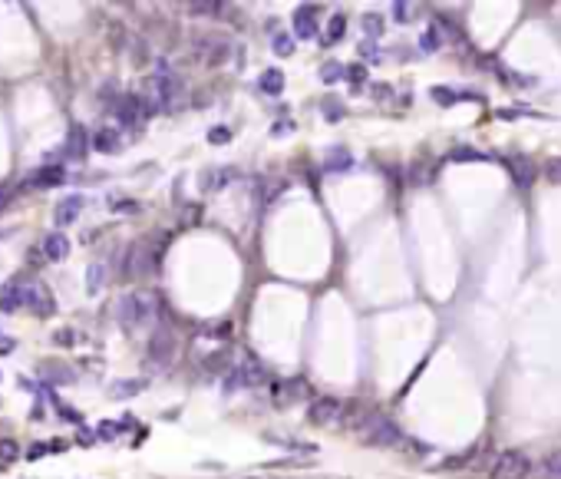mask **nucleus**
Here are the masks:
<instances>
[{"label":"nucleus","instance_id":"nucleus-1","mask_svg":"<svg viewBox=\"0 0 561 479\" xmlns=\"http://www.w3.org/2000/svg\"><path fill=\"white\" fill-rule=\"evenodd\" d=\"M354 430L363 436V443H370V447H399L403 443V430L389 416L377 414V410H367L356 420Z\"/></svg>","mask_w":561,"mask_h":479},{"label":"nucleus","instance_id":"nucleus-2","mask_svg":"<svg viewBox=\"0 0 561 479\" xmlns=\"http://www.w3.org/2000/svg\"><path fill=\"white\" fill-rule=\"evenodd\" d=\"M192 56L208 70L225 66V60L231 56V40L221 33H198V37H192Z\"/></svg>","mask_w":561,"mask_h":479},{"label":"nucleus","instance_id":"nucleus-3","mask_svg":"<svg viewBox=\"0 0 561 479\" xmlns=\"http://www.w3.org/2000/svg\"><path fill=\"white\" fill-rule=\"evenodd\" d=\"M116 314H119V321H122L126 327L149 324L152 317H155V298H152L149 291H132V294H126V298L119 301Z\"/></svg>","mask_w":561,"mask_h":479},{"label":"nucleus","instance_id":"nucleus-4","mask_svg":"<svg viewBox=\"0 0 561 479\" xmlns=\"http://www.w3.org/2000/svg\"><path fill=\"white\" fill-rule=\"evenodd\" d=\"M531 476V456L522 449H505L492 463V479H529Z\"/></svg>","mask_w":561,"mask_h":479},{"label":"nucleus","instance_id":"nucleus-5","mask_svg":"<svg viewBox=\"0 0 561 479\" xmlns=\"http://www.w3.org/2000/svg\"><path fill=\"white\" fill-rule=\"evenodd\" d=\"M155 255H159V251L152 248L149 241H136V245L126 251V262H122L126 278H146V274H152L155 272Z\"/></svg>","mask_w":561,"mask_h":479},{"label":"nucleus","instance_id":"nucleus-6","mask_svg":"<svg viewBox=\"0 0 561 479\" xmlns=\"http://www.w3.org/2000/svg\"><path fill=\"white\" fill-rule=\"evenodd\" d=\"M261 383H268V371L254 357H245L235 371L228 373V390H251V387H261Z\"/></svg>","mask_w":561,"mask_h":479},{"label":"nucleus","instance_id":"nucleus-7","mask_svg":"<svg viewBox=\"0 0 561 479\" xmlns=\"http://www.w3.org/2000/svg\"><path fill=\"white\" fill-rule=\"evenodd\" d=\"M175 347H179V344H175V334L169 331V327H159V331L149 338V350H146V354H149V364L155 367V371L169 367V364L175 360Z\"/></svg>","mask_w":561,"mask_h":479},{"label":"nucleus","instance_id":"nucleus-8","mask_svg":"<svg viewBox=\"0 0 561 479\" xmlns=\"http://www.w3.org/2000/svg\"><path fill=\"white\" fill-rule=\"evenodd\" d=\"M347 416V403H340L337 397H321L311 403V423L314 426H334Z\"/></svg>","mask_w":561,"mask_h":479},{"label":"nucleus","instance_id":"nucleus-9","mask_svg":"<svg viewBox=\"0 0 561 479\" xmlns=\"http://www.w3.org/2000/svg\"><path fill=\"white\" fill-rule=\"evenodd\" d=\"M294 23V37H301V40H311L314 33H317V7H311V4H304V7H297L291 17Z\"/></svg>","mask_w":561,"mask_h":479},{"label":"nucleus","instance_id":"nucleus-10","mask_svg":"<svg viewBox=\"0 0 561 479\" xmlns=\"http://www.w3.org/2000/svg\"><path fill=\"white\" fill-rule=\"evenodd\" d=\"M27 294H30V284L23 281V278L11 281L0 291V311H17V307H23L27 305Z\"/></svg>","mask_w":561,"mask_h":479},{"label":"nucleus","instance_id":"nucleus-11","mask_svg":"<svg viewBox=\"0 0 561 479\" xmlns=\"http://www.w3.org/2000/svg\"><path fill=\"white\" fill-rule=\"evenodd\" d=\"M89 149H93V139L86 136V129H83V126H73V129H70V136H66V159L83 162Z\"/></svg>","mask_w":561,"mask_h":479},{"label":"nucleus","instance_id":"nucleus-12","mask_svg":"<svg viewBox=\"0 0 561 479\" xmlns=\"http://www.w3.org/2000/svg\"><path fill=\"white\" fill-rule=\"evenodd\" d=\"M63 179H66L63 165H44V169H37V172L23 182V189H53V186H60Z\"/></svg>","mask_w":561,"mask_h":479},{"label":"nucleus","instance_id":"nucleus-13","mask_svg":"<svg viewBox=\"0 0 561 479\" xmlns=\"http://www.w3.org/2000/svg\"><path fill=\"white\" fill-rule=\"evenodd\" d=\"M347 169H354V155H350V149H347V146H330V149L324 153V172L340 175V172H347Z\"/></svg>","mask_w":561,"mask_h":479},{"label":"nucleus","instance_id":"nucleus-14","mask_svg":"<svg viewBox=\"0 0 561 479\" xmlns=\"http://www.w3.org/2000/svg\"><path fill=\"white\" fill-rule=\"evenodd\" d=\"M508 169H512V179H515L522 189H529L531 182H535V165H531L529 155H522V153L508 155Z\"/></svg>","mask_w":561,"mask_h":479},{"label":"nucleus","instance_id":"nucleus-15","mask_svg":"<svg viewBox=\"0 0 561 479\" xmlns=\"http://www.w3.org/2000/svg\"><path fill=\"white\" fill-rule=\"evenodd\" d=\"M27 305L37 311V314H44V317H50L53 314V294H50V288L46 284H30V294H27Z\"/></svg>","mask_w":561,"mask_h":479},{"label":"nucleus","instance_id":"nucleus-16","mask_svg":"<svg viewBox=\"0 0 561 479\" xmlns=\"http://www.w3.org/2000/svg\"><path fill=\"white\" fill-rule=\"evenodd\" d=\"M44 255L50 262H63L66 255H70V238H66L63 231H50L44 238Z\"/></svg>","mask_w":561,"mask_h":479},{"label":"nucleus","instance_id":"nucleus-17","mask_svg":"<svg viewBox=\"0 0 561 479\" xmlns=\"http://www.w3.org/2000/svg\"><path fill=\"white\" fill-rule=\"evenodd\" d=\"M79 212H83V196H70L56 205L53 218H56V225H73L76 218H79Z\"/></svg>","mask_w":561,"mask_h":479},{"label":"nucleus","instance_id":"nucleus-18","mask_svg":"<svg viewBox=\"0 0 561 479\" xmlns=\"http://www.w3.org/2000/svg\"><path fill=\"white\" fill-rule=\"evenodd\" d=\"M258 87L268 93V96H280L284 93V73H280L278 66H271V70H264L258 79Z\"/></svg>","mask_w":561,"mask_h":479},{"label":"nucleus","instance_id":"nucleus-19","mask_svg":"<svg viewBox=\"0 0 561 479\" xmlns=\"http://www.w3.org/2000/svg\"><path fill=\"white\" fill-rule=\"evenodd\" d=\"M347 33V13H330V20H327V33H324V44H337V40H344Z\"/></svg>","mask_w":561,"mask_h":479},{"label":"nucleus","instance_id":"nucleus-20","mask_svg":"<svg viewBox=\"0 0 561 479\" xmlns=\"http://www.w3.org/2000/svg\"><path fill=\"white\" fill-rule=\"evenodd\" d=\"M420 50H423V53H436V50H443V33H439V27H436V23H430V27L423 30Z\"/></svg>","mask_w":561,"mask_h":479},{"label":"nucleus","instance_id":"nucleus-21","mask_svg":"<svg viewBox=\"0 0 561 479\" xmlns=\"http://www.w3.org/2000/svg\"><path fill=\"white\" fill-rule=\"evenodd\" d=\"M93 149H96V153H119V132L99 129L96 136H93Z\"/></svg>","mask_w":561,"mask_h":479},{"label":"nucleus","instance_id":"nucleus-22","mask_svg":"<svg viewBox=\"0 0 561 479\" xmlns=\"http://www.w3.org/2000/svg\"><path fill=\"white\" fill-rule=\"evenodd\" d=\"M235 175H238L235 169H212V172L202 179V189H205V192H212V189H221V186H228Z\"/></svg>","mask_w":561,"mask_h":479},{"label":"nucleus","instance_id":"nucleus-23","mask_svg":"<svg viewBox=\"0 0 561 479\" xmlns=\"http://www.w3.org/2000/svg\"><path fill=\"white\" fill-rule=\"evenodd\" d=\"M103 284H106V264H89V272H86V291L96 294Z\"/></svg>","mask_w":561,"mask_h":479},{"label":"nucleus","instance_id":"nucleus-24","mask_svg":"<svg viewBox=\"0 0 561 479\" xmlns=\"http://www.w3.org/2000/svg\"><path fill=\"white\" fill-rule=\"evenodd\" d=\"M541 476L545 479H561V449L558 453H548L541 459Z\"/></svg>","mask_w":561,"mask_h":479},{"label":"nucleus","instance_id":"nucleus-25","mask_svg":"<svg viewBox=\"0 0 561 479\" xmlns=\"http://www.w3.org/2000/svg\"><path fill=\"white\" fill-rule=\"evenodd\" d=\"M142 387H146L142 381H119L109 393H112L116 400H122V397H136V393H142Z\"/></svg>","mask_w":561,"mask_h":479},{"label":"nucleus","instance_id":"nucleus-26","mask_svg":"<svg viewBox=\"0 0 561 479\" xmlns=\"http://www.w3.org/2000/svg\"><path fill=\"white\" fill-rule=\"evenodd\" d=\"M218 11H221V4H215V0H202V4H188V13H192V17H215Z\"/></svg>","mask_w":561,"mask_h":479},{"label":"nucleus","instance_id":"nucleus-27","mask_svg":"<svg viewBox=\"0 0 561 479\" xmlns=\"http://www.w3.org/2000/svg\"><path fill=\"white\" fill-rule=\"evenodd\" d=\"M449 159H453V162H482V159H486V155L479 153V149H453V153H449Z\"/></svg>","mask_w":561,"mask_h":479},{"label":"nucleus","instance_id":"nucleus-28","mask_svg":"<svg viewBox=\"0 0 561 479\" xmlns=\"http://www.w3.org/2000/svg\"><path fill=\"white\" fill-rule=\"evenodd\" d=\"M228 364H231V360H228V350H215V354H208V360H205L208 371H225Z\"/></svg>","mask_w":561,"mask_h":479},{"label":"nucleus","instance_id":"nucleus-29","mask_svg":"<svg viewBox=\"0 0 561 479\" xmlns=\"http://www.w3.org/2000/svg\"><path fill=\"white\" fill-rule=\"evenodd\" d=\"M274 53H278V56H291L294 53V44H291V37H288V33H278V37H274Z\"/></svg>","mask_w":561,"mask_h":479},{"label":"nucleus","instance_id":"nucleus-30","mask_svg":"<svg viewBox=\"0 0 561 479\" xmlns=\"http://www.w3.org/2000/svg\"><path fill=\"white\" fill-rule=\"evenodd\" d=\"M363 30L380 37V33H383V17H380V13H367V17H363Z\"/></svg>","mask_w":561,"mask_h":479},{"label":"nucleus","instance_id":"nucleus-31","mask_svg":"<svg viewBox=\"0 0 561 479\" xmlns=\"http://www.w3.org/2000/svg\"><path fill=\"white\" fill-rule=\"evenodd\" d=\"M17 453H20V449H17V443H13V440H0V459H4V463L17 459Z\"/></svg>","mask_w":561,"mask_h":479},{"label":"nucleus","instance_id":"nucleus-32","mask_svg":"<svg viewBox=\"0 0 561 479\" xmlns=\"http://www.w3.org/2000/svg\"><path fill=\"white\" fill-rule=\"evenodd\" d=\"M344 73H347V70H340V63H327L324 73H321V79H324V83H337Z\"/></svg>","mask_w":561,"mask_h":479},{"label":"nucleus","instance_id":"nucleus-33","mask_svg":"<svg viewBox=\"0 0 561 479\" xmlns=\"http://www.w3.org/2000/svg\"><path fill=\"white\" fill-rule=\"evenodd\" d=\"M545 172H548V179L561 182V155H555V159H548V162H545Z\"/></svg>","mask_w":561,"mask_h":479},{"label":"nucleus","instance_id":"nucleus-34","mask_svg":"<svg viewBox=\"0 0 561 479\" xmlns=\"http://www.w3.org/2000/svg\"><path fill=\"white\" fill-rule=\"evenodd\" d=\"M393 20H399V23L413 20V13H410V4H393Z\"/></svg>","mask_w":561,"mask_h":479},{"label":"nucleus","instance_id":"nucleus-35","mask_svg":"<svg viewBox=\"0 0 561 479\" xmlns=\"http://www.w3.org/2000/svg\"><path fill=\"white\" fill-rule=\"evenodd\" d=\"M119 430H122L119 423H99V436H103V440H112Z\"/></svg>","mask_w":561,"mask_h":479},{"label":"nucleus","instance_id":"nucleus-36","mask_svg":"<svg viewBox=\"0 0 561 479\" xmlns=\"http://www.w3.org/2000/svg\"><path fill=\"white\" fill-rule=\"evenodd\" d=\"M432 96H436V103H456V93H449V89H443V87L432 89Z\"/></svg>","mask_w":561,"mask_h":479},{"label":"nucleus","instance_id":"nucleus-37","mask_svg":"<svg viewBox=\"0 0 561 479\" xmlns=\"http://www.w3.org/2000/svg\"><path fill=\"white\" fill-rule=\"evenodd\" d=\"M347 79H350V83H360V79H363V66H350V70H347Z\"/></svg>","mask_w":561,"mask_h":479},{"label":"nucleus","instance_id":"nucleus-38","mask_svg":"<svg viewBox=\"0 0 561 479\" xmlns=\"http://www.w3.org/2000/svg\"><path fill=\"white\" fill-rule=\"evenodd\" d=\"M228 136H231L228 129H212V132H208V139H212V142H225Z\"/></svg>","mask_w":561,"mask_h":479},{"label":"nucleus","instance_id":"nucleus-39","mask_svg":"<svg viewBox=\"0 0 561 479\" xmlns=\"http://www.w3.org/2000/svg\"><path fill=\"white\" fill-rule=\"evenodd\" d=\"M73 334H66V331H63V334H56V344H73Z\"/></svg>","mask_w":561,"mask_h":479},{"label":"nucleus","instance_id":"nucleus-40","mask_svg":"<svg viewBox=\"0 0 561 479\" xmlns=\"http://www.w3.org/2000/svg\"><path fill=\"white\" fill-rule=\"evenodd\" d=\"M7 205V192H4V189H0V208Z\"/></svg>","mask_w":561,"mask_h":479}]
</instances>
